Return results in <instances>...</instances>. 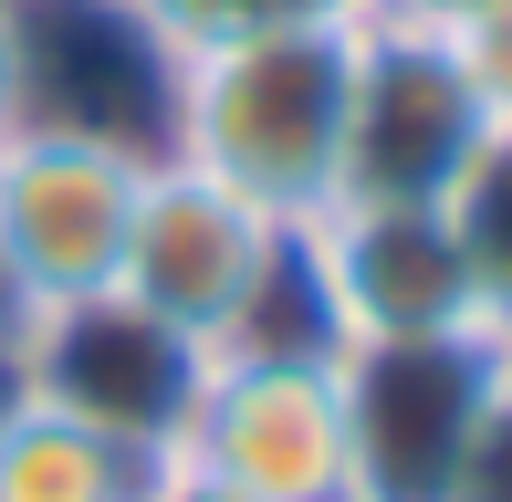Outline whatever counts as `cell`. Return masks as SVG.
Masks as SVG:
<instances>
[{"instance_id": "cell-1", "label": "cell", "mask_w": 512, "mask_h": 502, "mask_svg": "<svg viewBox=\"0 0 512 502\" xmlns=\"http://www.w3.org/2000/svg\"><path fill=\"white\" fill-rule=\"evenodd\" d=\"M356 21H283L178 53V136L168 157L220 189L262 199L272 220H314L345 168V95H356Z\"/></svg>"}, {"instance_id": "cell-2", "label": "cell", "mask_w": 512, "mask_h": 502, "mask_svg": "<svg viewBox=\"0 0 512 502\" xmlns=\"http://www.w3.org/2000/svg\"><path fill=\"white\" fill-rule=\"evenodd\" d=\"M481 136H492V105H481L460 42L439 32V21H408V11H387V0H366L335 199H450V178L471 168ZM335 199H324V210H335Z\"/></svg>"}, {"instance_id": "cell-3", "label": "cell", "mask_w": 512, "mask_h": 502, "mask_svg": "<svg viewBox=\"0 0 512 502\" xmlns=\"http://www.w3.org/2000/svg\"><path fill=\"white\" fill-rule=\"evenodd\" d=\"M512 356L492 335H366L335 346L345 398V502H450L460 440Z\"/></svg>"}, {"instance_id": "cell-4", "label": "cell", "mask_w": 512, "mask_h": 502, "mask_svg": "<svg viewBox=\"0 0 512 502\" xmlns=\"http://www.w3.org/2000/svg\"><path fill=\"white\" fill-rule=\"evenodd\" d=\"M147 168L157 157H126V147H105V136L42 126V116L0 126V272L21 283L32 314L115 293Z\"/></svg>"}, {"instance_id": "cell-5", "label": "cell", "mask_w": 512, "mask_h": 502, "mask_svg": "<svg viewBox=\"0 0 512 502\" xmlns=\"http://www.w3.org/2000/svg\"><path fill=\"white\" fill-rule=\"evenodd\" d=\"M283 241H293V220H272L262 199L220 189V178L189 168V157H157L147 189H136V220H126L115 293L147 304L157 325H178L189 346L220 356L230 335L251 325V304H262Z\"/></svg>"}, {"instance_id": "cell-6", "label": "cell", "mask_w": 512, "mask_h": 502, "mask_svg": "<svg viewBox=\"0 0 512 502\" xmlns=\"http://www.w3.org/2000/svg\"><path fill=\"white\" fill-rule=\"evenodd\" d=\"M178 471L241 502H345V398L335 356H251L220 346L199 367L189 429L168 450Z\"/></svg>"}, {"instance_id": "cell-7", "label": "cell", "mask_w": 512, "mask_h": 502, "mask_svg": "<svg viewBox=\"0 0 512 502\" xmlns=\"http://www.w3.org/2000/svg\"><path fill=\"white\" fill-rule=\"evenodd\" d=\"M199 367H209V346H189L178 325H157V314L126 304V293L53 304V314H32V335H21V387L53 398V408H74L84 429H105V440L136 450L147 471L168 461L178 429H189Z\"/></svg>"}, {"instance_id": "cell-8", "label": "cell", "mask_w": 512, "mask_h": 502, "mask_svg": "<svg viewBox=\"0 0 512 502\" xmlns=\"http://www.w3.org/2000/svg\"><path fill=\"white\" fill-rule=\"evenodd\" d=\"M21 116L168 157L178 136V42L136 0H21Z\"/></svg>"}, {"instance_id": "cell-9", "label": "cell", "mask_w": 512, "mask_h": 502, "mask_svg": "<svg viewBox=\"0 0 512 502\" xmlns=\"http://www.w3.org/2000/svg\"><path fill=\"white\" fill-rule=\"evenodd\" d=\"M304 251L345 346H366V335H481L439 199H335L304 220Z\"/></svg>"}, {"instance_id": "cell-10", "label": "cell", "mask_w": 512, "mask_h": 502, "mask_svg": "<svg viewBox=\"0 0 512 502\" xmlns=\"http://www.w3.org/2000/svg\"><path fill=\"white\" fill-rule=\"evenodd\" d=\"M136 492H147L136 450H115L74 408L11 387V408H0V502H136Z\"/></svg>"}, {"instance_id": "cell-11", "label": "cell", "mask_w": 512, "mask_h": 502, "mask_svg": "<svg viewBox=\"0 0 512 502\" xmlns=\"http://www.w3.org/2000/svg\"><path fill=\"white\" fill-rule=\"evenodd\" d=\"M450 241H460V272H471V325L512 356V126H492L471 147V168L450 178Z\"/></svg>"}, {"instance_id": "cell-12", "label": "cell", "mask_w": 512, "mask_h": 502, "mask_svg": "<svg viewBox=\"0 0 512 502\" xmlns=\"http://www.w3.org/2000/svg\"><path fill=\"white\" fill-rule=\"evenodd\" d=\"M136 11H147L157 32L178 42V53H199V42H230V32H283V21H345V11H366V0H136Z\"/></svg>"}, {"instance_id": "cell-13", "label": "cell", "mask_w": 512, "mask_h": 502, "mask_svg": "<svg viewBox=\"0 0 512 502\" xmlns=\"http://www.w3.org/2000/svg\"><path fill=\"white\" fill-rule=\"evenodd\" d=\"M450 502H512V367L492 377L471 440H460V471H450Z\"/></svg>"}, {"instance_id": "cell-14", "label": "cell", "mask_w": 512, "mask_h": 502, "mask_svg": "<svg viewBox=\"0 0 512 502\" xmlns=\"http://www.w3.org/2000/svg\"><path fill=\"white\" fill-rule=\"evenodd\" d=\"M450 42H460V63H471V84H481V105H492V126H512V11L471 21V32H450Z\"/></svg>"}, {"instance_id": "cell-15", "label": "cell", "mask_w": 512, "mask_h": 502, "mask_svg": "<svg viewBox=\"0 0 512 502\" xmlns=\"http://www.w3.org/2000/svg\"><path fill=\"white\" fill-rule=\"evenodd\" d=\"M136 502H241V492H220V482H199V471L157 461V471H147V492H136Z\"/></svg>"}, {"instance_id": "cell-16", "label": "cell", "mask_w": 512, "mask_h": 502, "mask_svg": "<svg viewBox=\"0 0 512 502\" xmlns=\"http://www.w3.org/2000/svg\"><path fill=\"white\" fill-rule=\"evenodd\" d=\"M21 116V0H0V126Z\"/></svg>"}, {"instance_id": "cell-17", "label": "cell", "mask_w": 512, "mask_h": 502, "mask_svg": "<svg viewBox=\"0 0 512 502\" xmlns=\"http://www.w3.org/2000/svg\"><path fill=\"white\" fill-rule=\"evenodd\" d=\"M21 335H32V304H21V283L0 272V356H21Z\"/></svg>"}, {"instance_id": "cell-18", "label": "cell", "mask_w": 512, "mask_h": 502, "mask_svg": "<svg viewBox=\"0 0 512 502\" xmlns=\"http://www.w3.org/2000/svg\"><path fill=\"white\" fill-rule=\"evenodd\" d=\"M11 387H21V356H0V408H11Z\"/></svg>"}]
</instances>
